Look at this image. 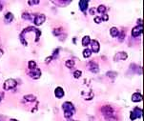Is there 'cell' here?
Segmentation results:
<instances>
[{"label":"cell","mask_w":144,"mask_h":121,"mask_svg":"<svg viewBox=\"0 0 144 121\" xmlns=\"http://www.w3.org/2000/svg\"><path fill=\"white\" fill-rule=\"evenodd\" d=\"M4 20L6 23H11L13 20V14L12 13H7L4 16Z\"/></svg>","instance_id":"5bb4252c"},{"label":"cell","mask_w":144,"mask_h":121,"mask_svg":"<svg viewBox=\"0 0 144 121\" xmlns=\"http://www.w3.org/2000/svg\"><path fill=\"white\" fill-rule=\"evenodd\" d=\"M53 59V57L52 56H50V57H48V58H46V63H49L51 60Z\"/></svg>","instance_id":"f546056e"},{"label":"cell","mask_w":144,"mask_h":121,"mask_svg":"<svg viewBox=\"0 0 144 121\" xmlns=\"http://www.w3.org/2000/svg\"><path fill=\"white\" fill-rule=\"evenodd\" d=\"M9 121H18V120H16V119H13V118H12V119H10Z\"/></svg>","instance_id":"836d02e7"},{"label":"cell","mask_w":144,"mask_h":121,"mask_svg":"<svg viewBox=\"0 0 144 121\" xmlns=\"http://www.w3.org/2000/svg\"><path fill=\"white\" fill-rule=\"evenodd\" d=\"M101 20H102V18H100V17H94V22L95 23H100L101 22Z\"/></svg>","instance_id":"83f0119b"},{"label":"cell","mask_w":144,"mask_h":121,"mask_svg":"<svg viewBox=\"0 0 144 121\" xmlns=\"http://www.w3.org/2000/svg\"><path fill=\"white\" fill-rule=\"evenodd\" d=\"M3 55V51L2 50H0V57H1Z\"/></svg>","instance_id":"d6a6232c"},{"label":"cell","mask_w":144,"mask_h":121,"mask_svg":"<svg viewBox=\"0 0 144 121\" xmlns=\"http://www.w3.org/2000/svg\"><path fill=\"white\" fill-rule=\"evenodd\" d=\"M91 54H92V50H90V49H86L83 51V56L85 58H88L89 56H91Z\"/></svg>","instance_id":"d6986e66"},{"label":"cell","mask_w":144,"mask_h":121,"mask_svg":"<svg viewBox=\"0 0 144 121\" xmlns=\"http://www.w3.org/2000/svg\"><path fill=\"white\" fill-rule=\"evenodd\" d=\"M142 113H143L142 110L136 107V108H135L134 111L131 113L130 118H131V120H135V119H136V118H140V117L142 116Z\"/></svg>","instance_id":"277c9868"},{"label":"cell","mask_w":144,"mask_h":121,"mask_svg":"<svg viewBox=\"0 0 144 121\" xmlns=\"http://www.w3.org/2000/svg\"><path fill=\"white\" fill-rule=\"evenodd\" d=\"M68 121H76V120H70V119H69V120H68Z\"/></svg>","instance_id":"e575fe53"},{"label":"cell","mask_w":144,"mask_h":121,"mask_svg":"<svg viewBox=\"0 0 144 121\" xmlns=\"http://www.w3.org/2000/svg\"><path fill=\"white\" fill-rule=\"evenodd\" d=\"M65 65L68 67V68H73L74 67V65H75V61L74 60H67L66 61V63H65Z\"/></svg>","instance_id":"44dd1931"},{"label":"cell","mask_w":144,"mask_h":121,"mask_svg":"<svg viewBox=\"0 0 144 121\" xmlns=\"http://www.w3.org/2000/svg\"><path fill=\"white\" fill-rule=\"evenodd\" d=\"M126 58H127V54L124 53V52H122V53H117V54L114 55V59L115 61H118V60H125Z\"/></svg>","instance_id":"8fae6325"},{"label":"cell","mask_w":144,"mask_h":121,"mask_svg":"<svg viewBox=\"0 0 144 121\" xmlns=\"http://www.w3.org/2000/svg\"><path fill=\"white\" fill-rule=\"evenodd\" d=\"M142 95L140 94V93H138V92H136V93H134L133 94V96H132V100L134 101V102H140L141 100H142Z\"/></svg>","instance_id":"4fadbf2b"},{"label":"cell","mask_w":144,"mask_h":121,"mask_svg":"<svg viewBox=\"0 0 144 121\" xmlns=\"http://www.w3.org/2000/svg\"><path fill=\"white\" fill-rule=\"evenodd\" d=\"M62 109L64 111V116L67 119H70L76 113V108L71 102H64L62 105Z\"/></svg>","instance_id":"6da1fadb"},{"label":"cell","mask_w":144,"mask_h":121,"mask_svg":"<svg viewBox=\"0 0 144 121\" xmlns=\"http://www.w3.org/2000/svg\"><path fill=\"white\" fill-rule=\"evenodd\" d=\"M28 4L30 6H32V5H37V4H39V1H29Z\"/></svg>","instance_id":"4316f807"},{"label":"cell","mask_w":144,"mask_h":121,"mask_svg":"<svg viewBox=\"0 0 144 121\" xmlns=\"http://www.w3.org/2000/svg\"><path fill=\"white\" fill-rule=\"evenodd\" d=\"M0 101H1V97H0Z\"/></svg>","instance_id":"d590c367"},{"label":"cell","mask_w":144,"mask_h":121,"mask_svg":"<svg viewBox=\"0 0 144 121\" xmlns=\"http://www.w3.org/2000/svg\"><path fill=\"white\" fill-rule=\"evenodd\" d=\"M109 19V17H108V15L107 14H104L103 16H102V20H104V21H107Z\"/></svg>","instance_id":"f1b7e54d"},{"label":"cell","mask_w":144,"mask_h":121,"mask_svg":"<svg viewBox=\"0 0 144 121\" xmlns=\"http://www.w3.org/2000/svg\"><path fill=\"white\" fill-rule=\"evenodd\" d=\"M41 75V71L38 68H35L34 70H30V76L34 79H38Z\"/></svg>","instance_id":"8992f818"},{"label":"cell","mask_w":144,"mask_h":121,"mask_svg":"<svg viewBox=\"0 0 144 121\" xmlns=\"http://www.w3.org/2000/svg\"><path fill=\"white\" fill-rule=\"evenodd\" d=\"M3 10V4H2V2L0 1V12H1Z\"/></svg>","instance_id":"4dcf8cb0"},{"label":"cell","mask_w":144,"mask_h":121,"mask_svg":"<svg viewBox=\"0 0 144 121\" xmlns=\"http://www.w3.org/2000/svg\"><path fill=\"white\" fill-rule=\"evenodd\" d=\"M142 32H143V26H136V27H135L134 29H133V31H132V35L134 36V37H137V36H139L141 33H142Z\"/></svg>","instance_id":"52a82bcc"},{"label":"cell","mask_w":144,"mask_h":121,"mask_svg":"<svg viewBox=\"0 0 144 121\" xmlns=\"http://www.w3.org/2000/svg\"><path fill=\"white\" fill-rule=\"evenodd\" d=\"M45 20H46L45 15H44V14L39 13V14H35L34 19V23L35 24L36 26H40V25H42L43 22H44Z\"/></svg>","instance_id":"5b68a950"},{"label":"cell","mask_w":144,"mask_h":121,"mask_svg":"<svg viewBox=\"0 0 144 121\" xmlns=\"http://www.w3.org/2000/svg\"><path fill=\"white\" fill-rule=\"evenodd\" d=\"M34 16H35V14H30V13H24L22 14V18L25 19V20H33V21H34Z\"/></svg>","instance_id":"9a60e30c"},{"label":"cell","mask_w":144,"mask_h":121,"mask_svg":"<svg viewBox=\"0 0 144 121\" xmlns=\"http://www.w3.org/2000/svg\"><path fill=\"white\" fill-rule=\"evenodd\" d=\"M88 5H89L88 0H81V1H79V8H80V11L83 12V13H86Z\"/></svg>","instance_id":"9c48e42d"},{"label":"cell","mask_w":144,"mask_h":121,"mask_svg":"<svg viewBox=\"0 0 144 121\" xmlns=\"http://www.w3.org/2000/svg\"><path fill=\"white\" fill-rule=\"evenodd\" d=\"M124 35H125V33H124V32H121L120 33H118V36H119V41H123L124 40Z\"/></svg>","instance_id":"cb8c5ba5"},{"label":"cell","mask_w":144,"mask_h":121,"mask_svg":"<svg viewBox=\"0 0 144 121\" xmlns=\"http://www.w3.org/2000/svg\"><path fill=\"white\" fill-rule=\"evenodd\" d=\"M90 44H91L92 51H93V53H98V52H99L100 46H99V43H98L97 40H92Z\"/></svg>","instance_id":"ba28073f"},{"label":"cell","mask_w":144,"mask_h":121,"mask_svg":"<svg viewBox=\"0 0 144 121\" xmlns=\"http://www.w3.org/2000/svg\"><path fill=\"white\" fill-rule=\"evenodd\" d=\"M80 75H81V71H76L74 72V76H75V78H79Z\"/></svg>","instance_id":"603a6c76"},{"label":"cell","mask_w":144,"mask_h":121,"mask_svg":"<svg viewBox=\"0 0 144 121\" xmlns=\"http://www.w3.org/2000/svg\"><path fill=\"white\" fill-rule=\"evenodd\" d=\"M105 11H106V7H105V6H103V5L98 6V8H97V12H98V13H105Z\"/></svg>","instance_id":"7402d4cb"},{"label":"cell","mask_w":144,"mask_h":121,"mask_svg":"<svg viewBox=\"0 0 144 121\" xmlns=\"http://www.w3.org/2000/svg\"><path fill=\"white\" fill-rule=\"evenodd\" d=\"M90 43H91V38H90V36H88V35L84 36L83 39H82V45L86 47V46H88Z\"/></svg>","instance_id":"2e32d148"},{"label":"cell","mask_w":144,"mask_h":121,"mask_svg":"<svg viewBox=\"0 0 144 121\" xmlns=\"http://www.w3.org/2000/svg\"><path fill=\"white\" fill-rule=\"evenodd\" d=\"M88 68H89V70H90L91 71H93V72H97V71H99L98 65H97V63H95V62H93V61L89 62V64H88Z\"/></svg>","instance_id":"30bf717a"},{"label":"cell","mask_w":144,"mask_h":121,"mask_svg":"<svg viewBox=\"0 0 144 121\" xmlns=\"http://www.w3.org/2000/svg\"><path fill=\"white\" fill-rule=\"evenodd\" d=\"M55 96H56L57 98L63 97V96H64V91H63V89L60 88V87H57L55 89Z\"/></svg>","instance_id":"7c38bea8"},{"label":"cell","mask_w":144,"mask_h":121,"mask_svg":"<svg viewBox=\"0 0 144 121\" xmlns=\"http://www.w3.org/2000/svg\"><path fill=\"white\" fill-rule=\"evenodd\" d=\"M59 33H61V29H55L54 30V34L55 35H58Z\"/></svg>","instance_id":"484cf974"},{"label":"cell","mask_w":144,"mask_h":121,"mask_svg":"<svg viewBox=\"0 0 144 121\" xmlns=\"http://www.w3.org/2000/svg\"><path fill=\"white\" fill-rule=\"evenodd\" d=\"M58 52H59V49L55 50V52H54V54H53V55H52L53 59H55V58H56V57H57V55H58Z\"/></svg>","instance_id":"d4e9b609"},{"label":"cell","mask_w":144,"mask_h":121,"mask_svg":"<svg viewBox=\"0 0 144 121\" xmlns=\"http://www.w3.org/2000/svg\"><path fill=\"white\" fill-rule=\"evenodd\" d=\"M138 24H139V26H142V20L141 19L138 20Z\"/></svg>","instance_id":"1f68e13d"},{"label":"cell","mask_w":144,"mask_h":121,"mask_svg":"<svg viewBox=\"0 0 144 121\" xmlns=\"http://www.w3.org/2000/svg\"><path fill=\"white\" fill-rule=\"evenodd\" d=\"M24 99H25L26 101H30V102H34L35 101V96L34 95H32V94H28V95H25L24 96Z\"/></svg>","instance_id":"e0dca14e"},{"label":"cell","mask_w":144,"mask_h":121,"mask_svg":"<svg viewBox=\"0 0 144 121\" xmlns=\"http://www.w3.org/2000/svg\"><path fill=\"white\" fill-rule=\"evenodd\" d=\"M28 67H29V69L30 70H34V69H35V68H37V66H36V63L34 62V61H30L29 63H28Z\"/></svg>","instance_id":"ffe728a7"},{"label":"cell","mask_w":144,"mask_h":121,"mask_svg":"<svg viewBox=\"0 0 144 121\" xmlns=\"http://www.w3.org/2000/svg\"><path fill=\"white\" fill-rule=\"evenodd\" d=\"M101 113H103V115L107 121H116L114 112L113 108H111L110 106H103L101 108Z\"/></svg>","instance_id":"7a4b0ae2"},{"label":"cell","mask_w":144,"mask_h":121,"mask_svg":"<svg viewBox=\"0 0 144 121\" xmlns=\"http://www.w3.org/2000/svg\"><path fill=\"white\" fill-rule=\"evenodd\" d=\"M16 86V81L14 79H7L5 82H4V85H3V88L5 91H9V90H12L13 89L14 87Z\"/></svg>","instance_id":"3957f363"},{"label":"cell","mask_w":144,"mask_h":121,"mask_svg":"<svg viewBox=\"0 0 144 121\" xmlns=\"http://www.w3.org/2000/svg\"><path fill=\"white\" fill-rule=\"evenodd\" d=\"M110 33H111V35L113 36V37H115V36H117L118 35V31H117V29L116 28H112L111 30H110Z\"/></svg>","instance_id":"ac0fdd59"}]
</instances>
